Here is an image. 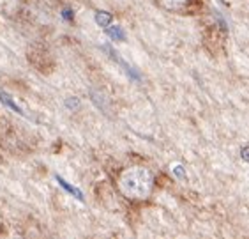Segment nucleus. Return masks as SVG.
<instances>
[{"mask_svg": "<svg viewBox=\"0 0 249 239\" xmlns=\"http://www.w3.org/2000/svg\"><path fill=\"white\" fill-rule=\"evenodd\" d=\"M58 182H60V184H62L64 188H66L67 191H69V193H74V195L78 197V199H83L82 197V191H78L76 188H72V186H69V184H67L66 181H64V179H60V177H58Z\"/></svg>", "mask_w": 249, "mask_h": 239, "instance_id": "obj_4", "label": "nucleus"}, {"mask_svg": "<svg viewBox=\"0 0 249 239\" xmlns=\"http://www.w3.org/2000/svg\"><path fill=\"white\" fill-rule=\"evenodd\" d=\"M120 193L129 200H145L149 199L154 186L152 174L143 167H133L122 170L117 179Z\"/></svg>", "mask_w": 249, "mask_h": 239, "instance_id": "obj_1", "label": "nucleus"}, {"mask_svg": "<svg viewBox=\"0 0 249 239\" xmlns=\"http://www.w3.org/2000/svg\"><path fill=\"white\" fill-rule=\"evenodd\" d=\"M242 158L248 159V161H249V145H248V147L242 149Z\"/></svg>", "mask_w": 249, "mask_h": 239, "instance_id": "obj_7", "label": "nucleus"}, {"mask_svg": "<svg viewBox=\"0 0 249 239\" xmlns=\"http://www.w3.org/2000/svg\"><path fill=\"white\" fill-rule=\"evenodd\" d=\"M96 20H97V23L106 25V23H108V21L111 20V16H110V15H106V13H99V15L96 16Z\"/></svg>", "mask_w": 249, "mask_h": 239, "instance_id": "obj_5", "label": "nucleus"}, {"mask_svg": "<svg viewBox=\"0 0 249 239\" xmlns=\"http://www.w3.org/2000/svg\"><path fill=\"white\" fill-rule=\"evenodd\" d=\"M108 34H110L111 38H119V39H124V32L119 29V27H115V29L108 30Z\"/></svg>", "mask_w": 249, "mask_h": 239, "instance_id": "obj_6", "label": "nucleus"}, {"mask_svg": "<svg viewBox=\"0 0 249 239\" xmlns=\"http://www.w3.org/2000/svg\"><path fill=\"white\" fill-rule=\"evenodd\" d=\"M158 4L172 13H186L187 9H191L193 0H158Z\"/></svg>", "mask_w": 249, "mask_h": 239, "instance_id": "obj_2", "label": "nucleus"}, {"mask_svg": "<svg viewBox=\"0 0 249 239\" xmlns=\"http://www.w3.org/2000/svg\"><path fill=\"white\" fill-rule=\"evenodd\" d=\"M221 43H223V38L219 36V32H217L216 27H212V29L207 30V32H205V46L209 48L212 53L219 52Z\"/></svg>", "mask_w": 249, "mask_h": 239, "instance_id": "obj_3", "label": "nucleus"}]
</instances>
